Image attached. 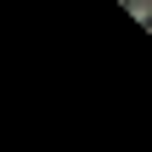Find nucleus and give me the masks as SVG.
<instances>
[{
	"label": "nucleus",
	"mask_w": 152,
	"mask_h": 152,
	"mask_svg": "<svg viewBox=\"0 0 152 152\" xmlns=\"http://www.w3.org/2000/svg\"><path fill=\"white\" fill-rule=\"evenodd\" d=\"M118 6H124V11L141 23V28H152V0H118Z\"/></svg>",
	"instance_id": "nucleus-1"
}]
</instances>
